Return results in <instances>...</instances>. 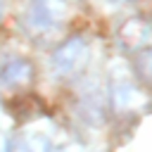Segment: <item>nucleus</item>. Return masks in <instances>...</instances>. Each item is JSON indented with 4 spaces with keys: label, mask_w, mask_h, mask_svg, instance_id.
I'll use <instances>...</instances> for the list:
<instances>
[{
    "label": "nucleus",
    "mask_w": 152,
    "mask_h": 152,
    "mask_svg": "<svg viewBox=\"0 0 152 152\" xmlns=\"http://www.w3.org/2000/svg\"><path fill=\"white\" fill-rule=\"evenodd\" d=\"M71 14L69 0H31L26 10V24L36 36L57 31Z\"/></svg>",
    "instance_id": "nucleus-1"
},
{
    "label": "nucleus",
    "mask_w": 152,
    "mask_h": 152,
    "mask_svg": "<svg viewBox=\"0 0 152 152\" xmlns=\"http://www.w3.org/2000/svg\"><path fill=\"white\" fill-rule=\"evenodd\" d=\"M88 59H90V48L83 38L74 36L69 40H64L50 57V69L55 76L59 78H74L78 76L86 66H88Z\"/></svg>",
    "instance_id": "nucleus-2"
},
{
    "label": "nucleus",
    "mask_w": 152,
    "mask_h": 152,
    "mask_svg": "<svg viewBox=\"0 0 152 152\" xmlns=\"http://www.w3.org/2000/svg\"><path fill=\"white\" fill-rule=\"evenodd\" d=\"M112 104L121 112H131V109L135 112V109L145 107V95L135 86V81L128 71L119 74L112 69Z\"/></svg>",
    "instance_id": "nucleus-3"
},
{
    "label": "nucleus",
    "mask_w": 152,
    "mask_h": 152,
    "mask_svg": "<svg viewBox=\"0 0 152 152\" xmlns=\"http://www.w3.org/2000/svg\"><path fill=\"white\" fill-rule=\"evenodd\" d=\"M150 38H152V28L140 17H131L119 26V43L131 52L147 50L150 48Z\"/></svg>",
    "instance_id": "nucleus-4"
},
{
    "label": "nucleus",
    "mask_w": 152,
    "mask_h": 152,
    "mask_svg": "<svg viewBox=\"0 0 152 152\" xmlns=\"http://www.w3.org/2000/svg\"><path fill=\"white\" fill-rule=\"evenodd\" d=\"M33 78V64L24 57H10L0 64V83L5 88H24Z\"/></svg>",
    "instance_id": "nucleus-5"
},
{
    "label": "nucleus",
    "mask_w": 152,
    "mask_h": 152,
    "mask_svg": "<svg viewBox=\"0 0 152 152\" xmlns=\"http://www.w3.org/2000/svg\"><path fill=\"white\" fill-rule=\"evenodd\" d=\"M10 152H55V145L45 133H24Z\"/></svg>",
    "instance_id": "nucleus-6"
},
{
    "label": "nucleus",
    "mask_w": 152,
    "mask_h": 152,
    "mask_svg": "<svg viewBox=\"0 0 152 152\" xmlns=\"http://www.w3.org/2000/svg\"><path fill=\"white\" fill-rule=\"evenodd\" d=\"M0 152H10V140L2 131H0Z\"/></svg>",
    "instance_id": "nucleus-7"
},
{
    "label": "nucleus",
    "mask_w": 152,
    "mask_h": 152,
    "mask_svg": "<svg viewBox=\"0 0 152 152\" xmlns=\"http://www.w3.org/2000/svg\"><path fill=\"white\" fill-rule=\"evenodd\" d=\"M0 116H2V112H0Z\"/></svg>",
    "instance_id": "nucleus-8"
}]
</instances>
